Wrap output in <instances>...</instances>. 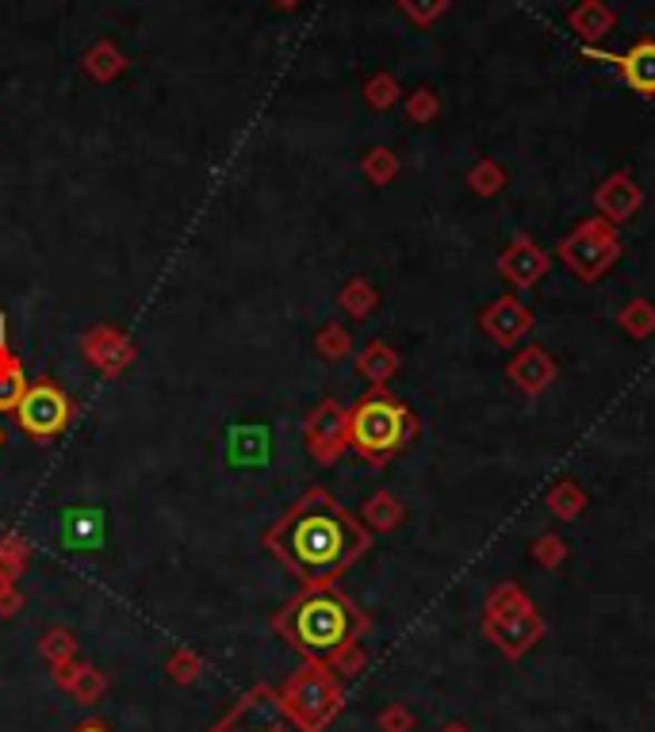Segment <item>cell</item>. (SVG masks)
I'll return each mask as SVG.
<instances>
[{
    "instance_id": "cell-2",
    "label": "cell",
    "mask_w": 655,
    "mask_h": 732,
    "mask_svg": "<svg viewBox=\"0 0 655 732\" xmlns=\"http://www.w3.org/2000/svg\"><path fill=\"white\" fill-rule=\"evenodd\" d=\"M272 629L310 663H345L365 633V617L334 583H315L276 614Z\"/></svg>"
},
{
    "instance_id": "cell-18",
    "label": "cell",
    "mask_w": 655,
    "mask_h": 732,
    "mask_svg": "<svg viewBox=\"0 0 655 732\" xmlns=\"http://www.w3.org/2000/svg\"><path fill=\"white\" fill-rule=\"evenodd\" d=\"M621 330L628 334V338H648V334L655 330V307L648 304V299H633V304H625V311H621Z\"/></svg>"
},
{
    "instance_id": "cell-6",
    "label": "cell",
    "mask_w": 655,
    "mask_h": 732,
    "mask_svg": "<svg viewBox=\"0 0 655 732\" xmlns=\"http://www.w3.org/2000/svg\"><path fill=\"white\" fill-rule=\"evenodd\" d=\"M211 732H318L310 729L280 691L272 686H254L230 705V713Z\"/></svg>"
},
{
    "instance_id": "cell-12",
    "label": "cell",
    "mask_w": 655,
    "mask_h": 732,
    "mask_svg": "<svg viewBox=\"0 0 655 732\" xmlns=\"http://www.w3.org/2000/svg\"><path fill=\"white\" fill-rule=\"evenodd\" d=\"M506 376H510V380L522 387L525 395H540L552 380H556V360H552L540 346H525L510 360Z\"/></svg>"
},
{
    "instance_id": "cell-23",
    "label": "cell",
    "mask_w": 655,
    "mask_h": 732,
    "mask_svg": "<svg viewBox=\"0 0 655 732\" xmlns=\"http://www.w3.org/2000/svg\"><path fill=\"white\" fill-rule=\"evenodd\" d=\"M77 732H108V729H100V725H85V729H77Z\"/></svg>"
},
{
    "instance_id": "cell-15",
    "label": "cell",
    "mask_w": 655,
    "mask_h": 732,
    "mask_svg": "<svg viewBox=\"0 0 655 732\" xmlns=\"http://www.w3.org/2000/svg\"><path fill=\"white\" fill-rule=\"evenodd\" d=\"M625 81L644 97H655V42H636L625 58H614Z\"/></svg>"
},
{
    "instance_id": "cell-10",
    "label": "cell",
    "mask_w": 655,
    "mask_h": 732,
    "mask_svg": "<svg viewBox=\"0 0 655 732\" xmlns=\"http://www.w3.org/2000/svg\"><path fill=\"white\" fill-rule=\"evenodd\" d=\"M548 265H552V257L533 243L529 235H514V243L498 257V273H503V280H510L514 288H533V284H540L548 277Z\"/></svg>"
},
{
    "instance_id": "cell-21",
    "label": "cell",
    "mask_w": 655,
    "mask_h": 732,
    "mask_svg": "<svg viewBox=\"0 0 655 732\" xmlns=\"http://www.w3.org/2000/svg\"><path fill=\"white\" fill-rule=\"evenodd\" d=\"M564 556H567L564 541H559V537H552V533H548V537H537V541H533V560H537V564L556 567Z\"/></svg>"
},
{
    "instance_id": "cell-14",
    "label": "cell",
    "mask_w": 655,
    "mask_h": 732,
    "mask_svg": "<svg viewBox=\"0 0 655 732\" xmlns=\"http://www.w3.org/2000/svg\"><path fill=\"white\" fill-rule=\"evenodd\" d=\"M28 392V373H23L20 357L8 346L4 334V315H0V410H16Z\"/></svg>"
},
{
    "instance_id": "cell-22",
    "label": "cell",
    "mask_w": 655,
    "mask_h": 732,
    "mask_svg": "<svg viewBox=\"0 0 655 732\" xmlns=\"http://www.w3.org/2000/svg\"><path fill=\"white\" fill-rule=\"evenodd\" d=\"M345 304H349L353 315H368L373 311V291H368L365 284H353V288L345 291Z\"/></svg>"
},
{
    "instance_id": "cell-20",
    "label": "cell",
    "mask_w": 655,
    "mask_h": 732,
    "mask_svg": "<svg viewBox=\"0 0 655 732\" xmlns=\"http://www.w3.org/2000/svg\"><path fill=\"white\" fill-rule=\"evenodd\" d=\"M318 349H322V357L338 360L349 353V334H345L341 326H326V330L318 334Z\"/></svg>"
},
{
    "instance_id": "cell-11",
    "label": "cell",
    "mask_w": 655,
    "mask_h": 732,
    "mask_svg": "<svg viewBox=\"0 0 655 732\" xmlns=\"http://www.w3.org/2000/svg\"><path fill=\"white\" fill-rule=\"evenodd\" d=\"M479 323H483V330H487V338L495 342V346H517V342L529 334L533 315L517 296H498L495 304L483 311Z\"/></svg>"
},
{
    "instance_id": "cell-17",
    "label": "cell",
    "mask_w": 655,
    "mask_h": 732,
    "mask_svg": "<svg viewBox=\"0 0 655 732\" xmlns=\"http://www.w3.org/2000/svg\"><path fill=\"white\" fill-rule=\"evenodd\" d=\"M583 506H586V495L575 479H559V484L548 491V511L556 514V518H564V522L579 518Z\"/></svg>"
},
{
    "instance_id": "cell-9",
    "label": "cell",
    "mask_w": 655,
    "mask_h": 732,
    "mask_svg": "<svg viewBox=\"0 0 655 732\" xmlns=\"http://www.w3.org/2000/svg\"><path fill=\"white\" fill-rule=\"evenodd\" d=\"M349 445V410H341L334 399L318 403L307 418V449L322 464H334Z\"/></svg>"
},
{
    "instance_id": "cell-4",
    "label": "cell",
    "mask_w": 655,
    "mask_h": 732,
    "mask_svg": "<svg viewBox=\"0 0 655 732\" xmlns=\"http://www.w3.org/2000/svg\"><path fill=\"white\" fill-rule=\"evenodd\" d=\"M540 614L533 610V602L525 599L514 583L498 587L487 602V636L506 652V656H522L525 649H533L540 636Z\"/></svg>"
},
{
    "instance_id": "cell-13",
    "label": "cell",
    "mask_w": 655,
    "mask_h": 732,
    "mask_svg": "<svg viewBox=\"0 0 655 732\" xmlns=\"http://www.w3.org/2000/svg\"><path fill=\"white\" fill-rule=\"evenodd\" d=\"M598 200V211H602V219L606 222H628L636 215V208H641V188H636V180L628 177V174H617V177H609L606 185H602V192L594 196Z\"/></svg>"
},
{
    "instance_id": "cell-5",
    "label": "cell",
    "mask_w": 655,
    "mask_h": 732,
    "mask_svg": "<svg viewBox=\"0 0 655 732\" xmlns=\"http://www.w3.org/2000/svg\"><path fill=\"white\" fill-rule=\"evenodd\" d=\"M556 257H559V261H564L567 269H572L583 284L606 277V269L621 257L617 227H614V222L602 219V215H594V219L579 222V227H575L572 235H567L564 243L556 246Z\"/></svg>"
},
{
    "instance_id": "cell-25",
    "label": "cell",
    "mask_w": 655,
    "mask_h": 732,
    "mask_svg": "<svg viewBox=\"0 0 655 732\" xmlns=\"http://www.w3.org/2000/svg\"><path fill=\"white\" fill-rule=\"evenodd\" d=\"M0 445H4V429H0Z\"/></svg>"
},
{
    "instance_id": "cell-3",
    "label": "cell",
    "mask_w": 655,
    "mask_h": 732,
    "mask_svg": "<svg viewBox=\"0 0 655 732\" xmlns=\"http://www.w3.org/2000/svg\"><path fill=\"white\" fill-rule=\"evenodd\" d=\"M414 434H418V422H414L410 407L403 399H395L391 392H384V387H376L365 399L353 403L349 445L365 456V461L384 464L387 456L407 449L414 442Z\"/></svg>"
},
{
    "instance_id": "cell-24",
    "label": "cell",
    "mask_w": 655,
    "mask_h": 732,
    "mask_svg": "<svg viewBox=\"0 0 655 732\" xmlns=\"http://www.w3.org/2000/svg\"><path fill=\"white\" fill-rule=\"evenodd\" d=\"M448 732H464V729H460V725H453V729H448Z\"/></svg>"
},
{
    "instance_id": "cell-16",
    "label": "cell",
    "mask_w": 655,
    "mask_h": 732,
    "mask_svg": "<svg viewBox=\"0 0 655 732\" xmlns=\"http://www.w3.org/2000/svg\"><path fill=\"white\" fill-rule=\"evenodd\" d=\"M357 368H360V376H365L368 384L384 387L395 376V368H399V357H395V349H387L384 342H376V346H368L357 357Z\"/></svg>"
},
{
    "instance_id": "cell-1",
    "label": "cell",
    "mask_w": 655,
    "mask_h": 732,
    "mask_svg": "<svg viewBox=\"0 0 655 732\" xmlns=\"http://www.w3.org/2000/svg\"><path fill=\"white\" fill-rule=\"evenodd\" d=\"M261 545L288 567L291 575L315 587L334 583L345 567L368 553L373 537L326 487H307L288 511L265 530Z\"/></svg>"
},
{
    "instance_id": "cell-8",
    "label": "cell",
    "mask_w": 655,
    "mask_h": 732,
    "mask_svg": "<svg viewBox=\"0 0 655 732\" xmlns=\"http://www.w3.org/2000/svg\"><path fill=\"white\" fill-rule=\"evenodd\" d=\"M284 702L307 721L310 729L326 725L341 705V686L334 683V675L326 671V663H307L288 686H284Z\"/></svg>"
},
{
    "instance_id": "cell-19",
    "label": "cell",
    "mask_w": 655,
    "mask_h": 732,
    "mask_svg": "<svg viewBox=\"0 0 655 732\" xmlns=\"http://www.w3.org/2000/svg\"><path fill=\"white\" fill-rule=\"evenodd\" d=\"M365 522H373L376 530H395L403 522V506L395 503L391 495H376L373 503L365 506Z\"/></svg>"
},
{
    "instance_id": "cell-7",
    "label": "cell",
    "mask_w": 655,
    "mask_h": 732,
    "mask_svg": "<svg viewBox=\"0 0 655 732\" xmlns=\"http://www.w3.org/2000/svg\"><path fill=\"white\" fill-rule=\"evenodd\" d=\"M16 418H20V429L34 442H50L69 426L73 418V399L58 387L54 380H34L23 392L20 407H16Z\"/></svg>"
}]
</instances>
